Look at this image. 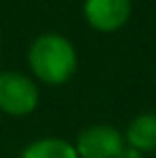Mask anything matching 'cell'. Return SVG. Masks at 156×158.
I'll return each mask as SVG.
<instances>
[{"mask_svg":"<svg viewBox=\"0 0 156 158\" xmlns=\"http://www.w3.org/2000/svg\"><path fill=\"white\" fill-rule=\"evenodd\" d=\"M26 62L36 83L64 85L77 73L79 56L69 36L60 32H41L28 45Z\"/></svg>","mask_w":156,"mask_h":158,"instance_id":"1","label":"cell"},{"mask_svg":"<svg viewBox=\"0 0 156 158\" xmlns=\"http://www.w3.org/2000/svg\"><path fill=\"white\" fill-rule=\"evenodd\" d=\"M41 101L39 83L22 71H0V111L11 118H26L36 111Z\"/></svg>","mask_w":156,"mask_h":158,"instance_id":"2","label":"cell"},{"mask_svg":"<svg viewBox=\"0 0 156 158\" xmlns=\"http://www.w3.org/2000/svg\"><path fill=\"white\" fill-rule=\"evenodd\" d=\"M79 158H116L126 145L124 135L111 124H90L75 137Z\"/></svg>","mask_w":156,"mask_h":158,"instance_id":"3","label":"cell"},{"mask_svg":"<svg viewBox=\"0 0 156 158\" xmlns=\"http://www.w3.org/2000/svg\"><path fill=\"white\" fill-rule=\"evenodd\" d=\"M81 13L92 30L111 34L129 24L133 15V0H83Z\"/></svg>","mask_w":156,"mask_h":158,"instance_id":"4","label":"cell"},{"mask_svg":"<svg viewBox=\"0 0 156 158\" xmlns=\"http://www.w3.org/2000/svg\"><path fill=\"white\" fill-rule=\"evenodd\" d=\"M122 135H124L126 145L139 150L141 154L156 152V111L137 113Z\"/></svg>","mask_w":156,"mask_h":158,"instance_id":"5","label":"cell"},{"mask_svg":"<svg viewBox=\"0 0 156 158\" xmlns=\"http://www.w3.org/2000/svg\"><path fill=\"white\" fill-rule=\"evenodd\" d=\"M19 158H79L71 141L62 137H39L22 150Z\"/></svg>","mask_w":156,"mask_h":158,"instance_id":"6","label":"cell"},{"mask_svg":"<svg viewBox=\"0 0 156 158\" xmlns=\"http://www.w3.org/2000/svg\"><path fill=\"white\" fill-rule=\"evenodd\" d=\"M116 158H145V154H141L139 150H135V148H130V145H124L122 152Z\"/></svg>","mask_w":156,"mask_h":158,"instance_id":"7","label":"cell"}]
</instances>
